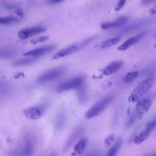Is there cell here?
<instances>
[{
    "label": "cell",
    "instance_id": "277c9868",
    "mask_svg": "<svg viewBox=\"0 0 156 156\" xmlns=\"http://www.w3.org/2000/svg\"><path fill=\"white\" fill-rule=\"evenodd\" d=\"M154 99V96L152 93L144 98L140 99L136 105L135 115L138 119L143 118L147 113L151 107Z\"/></svg>",
    "mask_w": 156,
    "mask_h": 156
},
{
    "label": "cell",
    "instance_id": "83f0119b",
    "mask_svg": "<svg viewBox=\"0 0 156 156\" xmlns=\"http://www.w3.org/2000/svg\"><path fill=\"white\" fill-rule=\"evenodd\" d=\"M115 136L113 134L109 135L104 140V145L105 147H109L111 146L112 142L114 141Z\"/></svg>",
    "mask_w": 156,
    "mask_h": 156
},
{
    "label": "cell",
    "instance_id": "4fadbf2b",
    "mask_svg": "<svg viewBox=\"0 0 156 156\" xmlns=\"http://www.w3.org/2000/svg\"><path fill=\"white\" fill-rule=\"evenodd\" d=\"M129 20V18L126 16H119L113 21L105 22L101 24V27L103 29H109L112 28L119 27L124 26Z\"/></svg>",
    "mask_w": 156,
    "mask_h": 156
},
{
    "label": "cell",
    "instance_id": "9a60e30c",
    "mask_svg": "<svg viewBox=\"0 0 156 156\" xmlns=\"http://www.w3.org/2000/svg\"><path fill=\"white\" fill-rule=\"evenodd\" d=\"M144 33H142L138 35H136L134 37H130L127 40H126L122 44H121L119 46L118 48V50L119 51H125L127 49L129 48H130L132 45H133L134 44L136 43L144 35Z\"/></svg>",
    "mask_w": 156,
    "mask_h": 156
},
{
    "label": "cell",
    "instance_id": "e575fe53",
    "mask_svg": "<svg viewBox=\"0 0 156 156\" xmlns=\"http://www.w3.org/2000/svg\"><path fill=\"white\" fill-rule=\"evenodd\" d=\"M17 7L16 5H9L7 6V8L9 9H15Z\"/></svg>",
    "mask_w": 156,
    "mask_h": 156
},
{
    "label": "cell",
    "instance_id": "d590c367",
    "mask_svg": "<svg viewBox=\"0 0 156 156\" xmlns=\"http://www.w3.org/2000/svg\"><path fill=\"white\" fill-rule=\"evenodd\" d=\"M47 156H58V154L55 152H51V154H49V155H48Z\"/></svg>",
    "mask_w": 156,
    "mask_h": 156
},
{
    "label": "cell",
    "instance_id": "4dcf8cb0",
    "mask_svg": "<svg viewBox=\"0 0 156 156\" xmlns=\"http://www.w3.org/2000/svg\"><path fill=\"white\" fill-rule=\"evenodd\" d=\"M63 0H46L47 3L50 4H54L57 3H59L60 2H62Z\"/></svg>",
    "mask_w": 156,
    "mask_h": 156
},
{
    "label": "cell",
    "instance_id": "1f68e13d",
    "mask_svg": "<svg viewBox=\"0 0 156 156\" xmlns=\"http://www.w3.org/2000/svg\"><path fill=\"white\" fill-rule=\"evenodd\" d=\"M22 77H24V74L23 73H17L13 75V77L15 79H19Z\"/></svg>",
    "mask_w": 156,
    "mask_h": 156
},
{
    "label": "cell",
    "instance_id": "3957f363",
    "mask_svg": "<svg viewBox=\"0 0 156 156\" xmlns=\"http://www.w3.org/2000/svg\"><path fill=\"white\" fill-rule=\"evenodd\" d=\"M113 100V97L112 96H108L101 99L87 111L85 118L87 119H90L98 116L112 103Z\"/></svg>",
    "mask_w": 156,
    "mask_h": 156
},
{
    "label": "cell",
    "instance_id": "f546056e",
    "mask_svg": "<svg viewBox=\"0 0 156 156\" xmlns=\"http://www.w3.org/2000/svg\"><path fill=\"white\" fill-rule=\"evenodd\" d=\"M155 0H141V3L143 5H149L153 2H154Z\"/></svg>",
    "mask_w": 156,
    "mask_h": 156
},
{
    "label": "cell",
    "instance_id": "f1b7e54d",
    "mask_svg": "<svg viewBox=\"0 0 156 156\" xmlns=\"http://www.w3.org/2000/svg\"><path fill=\"white\" fill-rule=\"evenodd\" d=\"M127 0H119L118 4L116 5V6L115 7V10L116 12H118V11H119L120 10H121L122 9V7H124L126 2Z\"/></svg>",
    "mask_w": 156,
    "mask_h": 156
},
{
    "label": "cell",
    "instance_id": "52a82bcc",
    "mask_svg": "<svg viewBox=\"0 0 156 156\" xmlns=\"http://www.w3.org/2000/svg\"><path fill=\"white\" fill-rule=\"evenodd\" d=\"M155 126V121H152L147 124L144 129L142 130L140 133L136 135L133 140V142L136 144H140L145 141L150 135L152 131L154 130Z\"/></svg>",
    "mask_w": 156,
    "mask_h": 156
},
{
    "label": "cell",
    "instance_id": "ba28073f",
    "mask_svg": "<svg viewBox=\"0 0 156 156\" xmlns=\"http://www.w3.org/2000/svg\"><path fill=\"white\" fill-rule=\"evenodd\" d=\"M56 48V46L55 44H49L44 46H42L29 51H27L23 54L24 56H32L33 57H38L45 55L52 51L54 50Z\"/></svg>",
    "mask_w": 156,
    "mask_h": 156
},
{
    "label": "cell",
    "instance_id": "2e32d148",
    "mask_svg": "<svg viewBox=\"0 0 156 156\" xmlns=\"http://www.w3.org/2000/svg\"><path fill=\"white\" fill-rule=\"evenodd\" d=\"M88 143V139L86 137L81 138L74 146V152L72 153L73 155H77L83 152L86 147Z\"/></svg>",
    "mask_w": 156,
    "mask_h": 156
},
{
    "label": "cell",
    "instance_id": "6da1fadb",
    "mask_svg": "<svg viewBox=\"0 0 156 156\" xmlns=\"http://www.w3.org/2000/svg\"><path fill=\"white\" fill-rule=\"evenodd\" d=\"M155 77H150L141 82L133 90L128 99L129 102H134L141 99L154 85Z\"/></svg>",
    "mask_w": 156,
    "mask_h": 156
},
{
    "label": "cell",
    "instance_id": "836d02e7",
    "mask_svg": "<svg viewBox=\"0 0 156 156\" xmlns=\"http://www.w3.org/2000/svg\"><path fill=\"white\" fill-rule=\"evenodd\" d=\"M87 156H101V154L99 153H98V152H91V153L89 154Z\"/></svg>",
    "mask_w": 156,
    "mask_h": 156
},
{
    "label": "cell",
    "instance_id": "30bf717a",
    "mask_svg": "<svg viewBox=\"0 0 156 156\" xmlns=\"http://www.w3.org/2000/svg\"><path fill=\"white\" fill-rule=\"evenodd\" d=\"M45 105L41 107H30L24 110V115L26 118L30 119H38L44 113L45 110Z\"/></svg>",
    "mask_w": 156,
    "mask_h": 156
},
{
    "label": "cell",
    "instance_id": "d6986e66",
    "mask_svg": "<svg viewBox=\"0 0 156 156\" xmlns=\"http://www.w3.org/2000/svg\"><path fill=\"white\" fill-rule=\"evenodd\" d=\"M37 57H29L25 58H21L15 61L13 63V66H25L30 65L37 60Z\"/></svg>",
    "mask_w": 156,
    "mask_h": 156
},
{
    "label": "cell",
    "instance_id": "5bb4252c",
    "mask_svg": "<svg viewBox=\"0 0 156 156\" xmlns=\"http://www.w3.org/2000/svg\"><path fill=\"white\" fill-rule=\"evenodd\" d=\"M123 65V62L122 60H116L111 62L107 65L102 71V73L105 76H109L117 72Z\"/></svg>",
    "mask_w": 156,
    "mask_h": 156
},
{
    "label": "cell",
    "instance_id": "8fae6325",
    "mask_svg": "<svg viewBox=\"0 0 156 156\" xmlns=\"http://www.w3.org/2000/svg\"><path fill=\"white\" fill-rule=\"evenodd\" d=\"M84 132V129L82 127H79L76 128L69 136L68 139L66 140L63 150L65 152L68 150L71 146L75 143V141L82 135Z\"/></svg>",
    "mask_w": 156,
    "mask_h": 156
},
{
    "label": "cell",
    "instance_id": "ffe728a7",
    "mask_svg": "<svg viewBox=\"0 0 156 156\" xmlns=\"http://www.w3.org/2000/svg\"><path fill=\"white\" fill-rule=\"evenodd\" d=\"M122 144V140L119 139L117 141L108 149L105 156H116Z\"/></svg>",
    "mask_w": 156,
    "mask_h": 156
},
{
    "label": "cell",
    "instance_id": "484cf974",
    "mask_svg": "<svg viewBox=\"0 0 156 156\" xmlns=\"http://www.w3.org/2000/svg\"><path fill=\"white\" fill-rule=\"evenodd\" d=\"M136 119V116L135 115V113H133L129 118L128 121H127L126 124V128H129L135 122V120Z\"/></svg>",
    "mask_w": 156,
    "mask_h": 156
},
{
    "label": "cell",
    "instance_id": "cb8c5ba5",
    "mask_svg": "<svg viewBox=\"0 0 156 156\" xmlns=\"http://www.w3.org/2000/svg\"><path fill=\"white\" fill-rule=\"evenodd\" d=\"M18 19L15 17L7 16V17H1L0 16V24H7L16 23L18 21Z\"/></svg>",
    "mask_w": 156,
    "mask_h": 156
},
{
    "label": "cell",
    "instance_id": "8d00e7d4",
    "mask_svg": "<svg viewBox=\"0 0 156 156\" xmlns=\"http://www.w3.org/2000/svg\"><path fill=\"white\" fill-rule=\"evenodd\" d=\"M152 156H156V155H155V154H154V155H152Z\"/></svg>",
    "mask_w": 156,
    "mask_h": 156
},
{
    "label": "cell",
    "instance_id": "d4e9b609",
    "mask_svg": "<svg viewBox=\"0 0 156 156\" xmlns=\"http://www.w3.org/2000/svg\"><path fill=\"white\" fill-rule=\"evenodd\" d=\"M49 37L48 36V35L41 36V37H40L38 38L32 40L30 43L31 44H37L38 43H43V42L48 40L49 39Z\"/></svg>",
    "mask_w": 156,
    "mask_h": 156
},
{
    "label": "cell",
    "instance_id": "5b68a950",
    "mask_svg": "<svg viewBox=\"0 0 156 156\" xmlns=\"http://www.w3.org/2000/svg\"><path fill=\"white\" fill-rule=\"evenodd\" d=\"M84 78L82 76H77L71 78L66 81H65L58 85L57 91L59 93L67 91L73 89L78 88L80 86L83 84Z\"/></svg>",
    "mask_w": 156,
    "mask_h": 156
},
{
    "label": "cell",
    "instance_id": "ac0fdd59",
    "mask_svg": "<svg viewBox=\"0 0 156 156\" xmlns=\"http://www.w3.org/2000/svg\"><path fill=\"white\" fill-rule=\"evenodd\" d=\"M121 38L120 37H115L111 38H109L108 40H106L102 43H101L99 47L101 48H107L110 46H112L116 44H117L118 42L120 41Z\"/></svg>",
    "mask_w": 156,
    "mask_h": 156
},
{
    "label": "cell",
    "instance_id": "7402d4cb",
    "mask_svg": "<svg viewBox=\"0 0 156 156\" xmlns=\"http://www.w3.org/2000/svg\"><path fill=\"white\" fill-rule=\"evenodd\" d=\"M138 71H131L127 73L123 78V82L125 83H130L133 82L138 76Z\"/></svg>",
    "mask_w": 156,
    "mask_h": 156
},
{
    "label": "cell",
    "instance_id": "7a4b0ae2",
    "mask_svg": "<svg viewBox=\"0 0 156 156\" xmlns=\"http://www.w3.org/2000/svg\"><path fill=\"white\" fill-rule=\"evenodd\" d=\"M94 37H90L88 38H87L82 41H79L76 43H74L72 44H70L68 46L65 47L62 49L60 50L58 52L55 53L52 57V60H56L58 59L68 55H69L71 54H73L83 48H84L85 46H87L88 44H89L93 39Z\"/></svg>",
    "mask_w": 156,
    "mask_h": 156
},
{
    "label": "cell",
    "instance_id": "d6a6232c",
    "mask_svg": "<svg viewBox=\"0 0 156 156\" xmlns=\"http://www.w3.org/2000/svg\"><path fill=\"white\" fill-rule=\"evenodd\" d=\"M16 15L18 16H20L21 17L23 16V10L21 9H18L16 10Z\"/></svg>",
    "mask_w": 156,
    "mask_h": 156
},
{
    "label": "cell",
    "instance_id": "e0dca14e",
    "mask_svg": "<svg viewBox=\"0 0 156 156\" xmlns=\"http://www.w3.org/2000/svg\"><path fill=\"white\" fill-rule=\"evenodd\" d=\"M66 115L64 111H60L57 115L55 119V127L57 129H60L62 128L66 122Z\"/></svg>",
    "mask_w": 156,
    "mask_h": 156
},
{
    "label": "cell",
    "instance_id": "4316f807",
    "mask_svg": "<svg viewBox=\"0 0 156 156\" xmlns=\"http://www.w3.org/2000/svg\"><path fill=\"white\" fill-rule=\"evenodd\" d=\"M14 54V51H0V58L11 57Z\"/></svg>",
    "mask_w": 156,
    "mask_h": 156
},
{
    "label": "cell",
    "instance_id": "9c48e42d",
    "mask_svg": "<svg viewBox=\"0 0 156 156\" xmlns=\"http://www.w3.org/2000/svg\"><path fill=\"white\" fill-rule=\"evenodd\" d=\"M46 30V29L44 27L41 26H35L30 28L24 29L19 31L18 33V36L22 40L26 39L30 37L39 34Z\"/></svg>",
    "mask_w": 156,
    "mask_h": 156
},
{
    "label": "cell",
    "instance_id": "44dd1931",
    "mask_svg": "<svg viewBox=\"0 0 156 156\" xmlns=\"http://www.w3.org/2000/svg\"><path fill=\"white\" fill-rule=\"evenodd\" d=\"M77 96L80 104H84L87 101V90L83 84L78 88Z\"/></svg>",
    "mask_w": 156,
    "mask_h": 156
},
{
    "label": "cell",
    "instance_id": "8992f818",
    "mask_svg": "<svg viewBox=\"0 0 156 156\" xmlns=\"http://www.w3.org/2000/svg\"><path fill=\"white\" fill-rule=\"evenodd\" d=\"M65 71V69L62 67L52 68L40 75L37 78V81L43 83L57 79L61 77Z\"/></svg>",
    "mask_w": 156,
    "mask_h": 156
},
{
    "label": "cell",
    "instance_id": "7c38bea8",
    "mask_svg": "<svg viewBox=\"0 0 156 156\" xmlns=\"http://www.w3.org/2000/svg\"><path fill=\"white\" fill-rule=\"evenodd\" d=\"M33 152V141L30 138H27L22 147L16 152L15 156H31Z\"/></svg>",
    "mask_w": 156,
    "mask_h": 156
},
{
    "label": "cell",
    "instance_id": "603a6c76",
    "mask_svg": "<svg viewBox=\"0 0 156 156\" xmlns=\"http://www.w3.org/2000/svg\"><path fill=\"white\" fill-rule=\"evenodd\" d=\"M144 23V21H141V22H137L136 23H133V24L128 26L127 28L124 29L122 31H121V34H126L129 32H131L135 29H136L137 28H139L140 27L142 26V24Z\"/></svg>",
    "mask_w": 156,
    "mask_h": 156
}]
</instances>
